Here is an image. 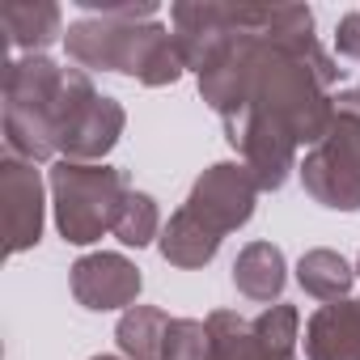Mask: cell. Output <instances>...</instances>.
<instances>
[{"label": "cell", "mask_w": 360, "mask_h": 360, "mask_svg": "<svg viewBox=\"0 0 360 360\" xmlns=\"http://www.w3.org/2000/svg\"><path fill=\"white\" fill-rule=\"evenodd\" d=\"M305 360H360V301L347 297L309 314Z\"/></svg>", "instance_id": "30bf717a"}, {"label": "cell", "mask_w": 360, "mask_h": 360, "mask_svg": "<svg viewBox=\"0 0 360 360\" xmlns=\"http://www.w3.org/2000/svg\"><path fill=\"white\" fill-rule=\"evenodd\" d=\"M0 26H5L9 43L26 56H43L56 39H64V13L51 0H13L0 9Z\"/></svg>", "instance_id": "4fadbf2b"}, {"label": "cell", "mask_w": 360, "mask_h": 360, "mask_svg": "<svg viewBox=\"0 0 360 360\" xmlns=\"http://www.w3.org/2000/svg\"><path fill=\"white\" fill-rule=\"evenodd\" d=\"M225 140L242 153L259 191H280L288 183V174L297 169V148L301 144L280 123H271L263 115H238L233 123H225Z\"/></svg>", "instance_id": "8992f818"}, {"label": "cell", "mask_w": 360, "mask_h": 360, "mask_svg": "<svg viewBox=\"0 0 360 360\" xmlns=\"http://www.w3.org/2000/svg\"><path fill=\"white\" fill-rule=\"evenodd\" d=\"M204 326H208V360H297L267 347L255 322L242 318L238 309H212Z\"/></svg>", "instance_id": "5bb4252c"}, {"label": "cell", "mask_w": 360, "mask_h": 360, "mask_svg": "<svg viewBox=\"0 0 360 360\" xmlns=\"http://www.w3.org/2000/svg\"><path fill=\"white\" fill-rule=\"evenodd\" d=\"M161 208H157V200L148 195V191H136L131 187V195H127V204H123V212H119V221H115V238L123 242V246H148V242H157L161 238Z\"/></svg>", "instance_id": "e0dca14e"}, {"label": "cell", "mask_w": 360, "mask_h": 360, "mask_svg": "<svg viewBox=\"0 0 360 360\" xmlns=\"http://www.w3.org/2000/svg\"><path fill=\"white\" fill-rule=\"evenodd\" d=\"M255 200H259V183L246 169V161H217L195 178L183 208L225 238V233H238L255 217Z\"/></svg>", "instance_id": "5b68a950"}, {"label": "cell", "mask_w": 360, "mask_h": 360, "mask_svg": "<svg viewBox=\"0 0 360 360\" xmlns=\"http://www.w3.org/2000/svg\"><path fill=\"white\" fill-rule=\"evenodd\" d=\"M335 51L343 60H356L360 64V9L339 18V26H335Z\"/></svg>", "instance_id": "44dd1931"}, {"label": "cell", "mask_w": 360, "mask_h": 360, "mask_svg": "<svg viewBox=\"0 0 360 360\" xmlns=\"http://www.w3.org/2000/svg\"><path fill=\"white\" fill-rule=\"evenodd\" d=\"M356 276H360V259H356Z\"/></svg>", "instance_id": "603a6c76"}, {"label": "cell", "mask_w": 360, "mask_h": 360, "mask_svg": "<svg viewBox=\"0 0 360 360\" xmlns=\"http://www.w3.org/2000/svg\"><path fill=\"white\" fill-rule=\"evenodd\" d=\"M0 200H5V250L22 255L34 250L43 238V178L34 161L5 157L0 161Z\"/></svg>", "instance_id": "ba28073f"}, {"label": "cell", "mask_w": 360, "mask_h": 360, "mask_svg": "<svg viewBox=\"0 0 360 360\" xmlns=\"http://www.w3.org/2000/svg\"><path fill=\"white\" fill-rule=\"evenodd\" d=\"M169 314L157 309V305H131L123 309L119 326H115V339H119V352L127 360H165V330H169Z\"/></svg>", "instance_id": "9a60e30c"}, {"label": "cell", "mask_w": 360, "mask_h": 360, "mask_svg": "<svg viewBox=\"0 0 360 360\" xmlns=\"http://www.w3.org/2000/svg\"><path fill=\"white\" fill-rule=\"evenodd\" d=\"M56 229L68 246H89L102 233H115V221L131 195L127 169L115 165H85V161H56L47 174Z\"/></svg>", "instance_id": "3957f363"}, {"label": "cell", "mask_w": 360, "mask_h": 360, "mask_svg": "<svg viewBox=\"0 0 360 360\" xmlns=\"http://www.w3.org/2000/svg\"><path fill=\"white\" fill-rule=\"evenodd\" d=\"M94 360H127V356H94Z\"/></svg>", "instance_id": "7402d4cb"}, {"label": "cell", "mask_w": 360, "mask_h": 360, "mask_svg": "<svg viewBox=\"0 0 360 360\" xmlns=\"http://www.w3.org/2000/svg\"><path fill=\"white\" fill-rule=\"evenodd\" d=\"M127 127V110L119 98H106V94H94L89 102H81L72 110V119L64 123L60 131V157L64 161H85V165H98L123 136Z\"/></svg>", "instance_id": "9c48e42d"}, {"label": "cell", "mask_w": 360, "mask_h": 360, "mask_svg": "<svg viewBox=\"0 0 360 360\" xmlns=\"http://www.w3.org/2000/svg\"><path fill=\"white\" fill-rule=\"evenodd\" d=\"M284 284H288V263H284V250L276 242H250V246H242V255L233 259V288L246 301L276 305L280 292H284Z\"/></svg>", "instance_id": "8fae6325"}, {"label": "cell", "mask_w": 360, "mask_h": 360, "mask_svg": "<svg viewBox=\"0 0 360 360\" xmlns=\"http://www.w3.org/2000/svg\"><path fill=\"white\" fill-rule=\"evenodd\" d=\"M165 360H208V326L200 318H174L165 330Z\"/></svg>", "instance_id": "d6986e66"}, {"label": "cell", "mask_w": 360, "mask_h": 360, "mask_svg": "<svg viewBox=\"0 0 360 360\" xmlns=\"http://www.w3.org/2000/svg\"><path fill=\"white\" fill-rule=\"evenodd\" d=\"M297 284H301L314 301L330 305V301H347V292H352V284H356V271L347 267V259H343L339 250L318 246V250H305V255H301V263H297Z\"/></svg>", "instance_id": "2e32d148"}, {"label": "cell", "mask_w": 360, "mask_h": 360, "mask_svg": "<svg viewBox=\"0 0 360 360\" xmlns=\"http://www.w3.org/2000/svg\"><path fill=\"white\" fill-rule=\"evenodd\" d=\"M77 5L94 18H110V22H157V5L153 0H140V5H131V0H77Z\"/></svg>", "instance_id": "ffe728a7"}, {"label": "cell", "mask_w": 360, "mask_h": 360, "mask_svg": "<svg viewBox=\"0 0 360 360\" xmlns=\"http://www.w3.org/2000/svg\"><path fill=\"white\" fill-rule=\"evenodd\" d=\"M255 322V330H259V339L267 343V347H276V352H284V356H297V339H301V314H297V305H288V301H276V305H267L259 318H250Z\"/></svg>", "instance_id": "ac0fdd59"}, {"label": "cell", "mask_w": 360, "mask_h": 360, "mask_svg": "<svg viewBox=\"0 0 360 360\" xmlns=\"http://www.w3.org/2000/svg\"><path fill=\"white\" fill-rule=\"evenodd\" d=\"M221 242H225V238L212 233L200 217H191L187 208H178V212L165 221V229H161V238H157V250H161V259H165L169 267L195 271V267H208V263L217 259Z\"/></svg>", "instance_id": "7c38bea8"}, {"label": "cell", "mask_w": 360, "mask_h": 360, "mask_svg": "<svg viewBox=\"0 0 360 360\" xmlns=\"http://www.w3.org/2000/svg\"><path fill=\"white\" fill-rule=\"evenodd\" d=\"M68 284H72L77 305L102 314V309H131L140 288H144V276L127 255L94 250V255H81L68 267Z\"/></svg>", "instance_id": "52a82bcc"}, {"label": "cell", "mask_w": 360, "mask_h": 360, "mask_svg": "<svg viewBox=\"0 0 360 360\" xmlns=\"http://www.w3.org/2000/svg\"><path fill=\"white\" fill-rule=\"evenodd\" d=\"M314 204L335 212H360V89L335 94V119L326 136L297 165Z\"/></svg>", "instance_id": "277c9868"}, {"label": "cell", "mask_w": 360, "mask_h": 360, "mask_svg": "<svg viewBox=\"0 0 360 360\" xmlns=\"http://www.w3.org/2000/svg\"><path fill=\"white\" fill-rule=\"evenodd\" d=\"M68 60L77 68H102V72H123L148 89L174 85L183 77V56H178L174 30L161 22H110V18H85L64 30Z\"/></svg>", "instance_id": "6da1fadb"}, {"label": "cell", "mask_w": 360, "mask_h": 360, "mask_svg": "<svg viewBox=\"0 0 360 360\" xmlns=\"http://www.w3.org/2000/svg\"><path fill=\"white\" fill-rule=\"evenodd\" d=\"M68 98V68L47 56H18L5 64V144L9 157L51 161L60 153V115Z\"/></svg>", "instance_id": "7a4b0ae2"}]
</instances>
